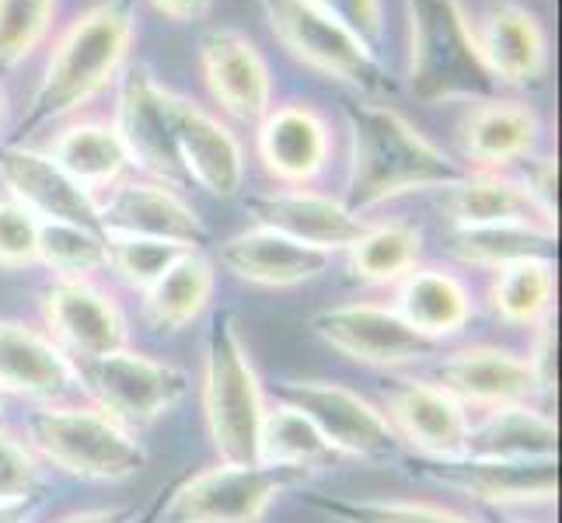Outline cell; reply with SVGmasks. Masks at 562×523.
<instances>
[{
  "label": "cell",
  "instance_id": "b9f144b4",
  "mask_svg": "<svg viewBox=\"0 0 562 523\" xmlns=\"http://www.w3.org/2000/svg\"><path fill=\"white\" fill-rule=\"evenodd\" d=\"M520 185H525L528 200L538 206V213L546 217L549 224H555V185H559V171L552 158H531L520 171Z\"/></svg>",
  "mask_w": 562,
  "mask_h": 523
},
{
  "label": "cell",
  "instance_id": "ba28073f",
  "mask_svg": "<svg viewBox=\"0 0 562 523\" xmlns=\"http://www.w3.org/2000/svg\"><path fill=\"white\" fill-rule=\"evenodd\" d=\"M277 43L307 70L353 88H381L384 67L371 46L322 11L315 0H259Z\"/></svg>",
  "mask_w": 562,
  "mask_h": 523
},
{
  "label": "cell",
  "instance_id": "484cf974",
  "mask_svg": "<svg viewBox=\"0 0 562 523\" xmlns=\"http://www.w3.org/2000/svg\"><path fill=\"white\" fill-rule=\"evenodd\" d=\"M440 209L454 227H482V224H549L528 200L525 185L507 171H464L448 189H440Z\"/></svg>",
  "mask_w": 562,
  "mask_h": 523
},
{
  "label": "cell",
  "instance_id": "d4e9b609",
  "mask_svg": "<svg viewBox=\"0 0 562 523\" xmlns=\"http://www.w3.org/2000/svg\"><path fill=\"white\" fill-rule=\"evenodd\" d=\"M74 363L46 332L0 318V391L32 401H60L74 384Z\"/></svg>",
  "mask_w": 562,
  "mask_h": 523
},
{
  "label": "cell",
  "instance_id": "603a6c76",
  "mask_svg": "<svg viewBox=\"0 0 562 523\" xmlns=\"http://www.w3.org/2000/svg\"><path fill=\"white\" fill-rule=\"evenodd\" d=\"M437 387L458 398L464 409H499V405L528 401L538 384L525 356L499 345H469L458 349L437 366Z\"/></svg>",
  "mask_w": 562,
  "mask_h": 523
},
{
  "label": "cell",
  "instance_id": "30bf717a",
  "mask_svg": "<svg viewBox=\"0 0 562 523\" xmlns=\"http://www.w3.org/2000/svg\"><path fill=\"white\" fill-rule=\"evenodd\" d=\"M312 332L360 366H405L440 353V342L426 339L387 304L325 307L312 318Z\"/></svg>",
  "mask_w": 562,
  "mask_h": 523
},
{
  "label": "cell",
  "instance_id": "5b68a950",
  "mask_svg": "<svg viewBox=\"0 0 562 523\" xmlns=\"http://www.w3.org/2000/svg\"><path fill=\"white\" fill-rule=\"evenodd\" d=\"M29 451L81 481H126L144 471L147 451L137 433L94 405H43L25 419Z\"/></svg>",
  "mask_w": 562,
  "mask_h": 523
},
{
  "label": "cell",
  "instance_id": "9c48e42d",
  "mask_svg": "<svg viewBox=\"0 0 562 523\" xmlns=\"http://www.w3.org/2000/svg\"><path fill=\"white\" fill-rule=\"evenodd\" d=\"M273 398L312 422L333 454L367 464H384L402 454L392 422L353 387L333 380H280Z\"/></svg>",
  "mask_w": 562,
  "mask_h": 523
},
{
  "label": "cell",
  "instance_id": "bcb514c9",
  "mask_svg": "<svg viewBox=\"0 0 562 523\" xmlns=\"http://www.w3.org/2000/svg\"><path fill=\"white\" fill-rule=\"evenodd\" d=\"M38 510V496L29 499H4L0 502V523H32Z\"/></svg>",
  "mask_w": 562,
  "mask_h": 523
},
{
  "label": "cell",
  "instance_id": "74e56055",
  "mask_svg": "<svg viewBox=\"0 0 562 523\" xmlns=\"http://www.w3.org/2000/svg\"><path fill=\"white\" fill-rule=\"evenodd\" d=\"M56 0H0V70H11L46 43Z\"/></svg>",
  "mask_w": 562,
  "mask_h": 523
},
{
  "label": "cell",
  "instance_id": "836d02e7",
  "mask_svg": "<svg viewBox=\"0 0 562 523\" xmlns=\"http://www.w3.org/2000/svg\"><path fill=\"white\" fill-rule=\"evenodd\" d=\"M56 280H91L105 269V238L99 227L38 224V262Z\"/></svg>",
  "mask_w": 562,
  "mask_h": 523
},
{
  "label": "cell",
  "instance_id": "44dd1931",
  "mask_svg": "<svg viewBox=\"0 0 562 523\" xmlns=\"http://www.w3.org/2000/svg\"><path fill=\"white\" fill-rule=\"evenodd\" d=\"M475 43L499 88H528L549 70V35L517 0H496L475 22Z\"/></svg>",
  "mask_w": 562,
  "mask_h": 523
},
{
  "label": "cell",
  "instance_id": "3957f363",
  "mask_svg": "<svg viewBox=\"0 0 562 523\" xmlns=\"http://www.w3.org/2000/svg\"><path fill=\"white\" fill-rule=\"evenodd\" d=\"M409 14V84L423 102H486L499 84L475 43L461 0H405Z\"/></svg>",
  "mask_w": 562,
  "mask_h": 523
},
{
  "label": "cell",
  "instance_id": "4316f807",
  "mask_svg": "<svg viewBox=\"0 0 562 523\" xmlns=\"http://www.w3.org/2000/svg\"><path fill=\"white\" fill-rule=\"evenodd\" d=\"M461 454L493 461H555V422L528 401L486 409L479 422H469Z\"/></svg>",
  "mask_w": 562,
  "mask_h": 523
},
{
  "label": "cell",
  "instance_id": "7a4b0ae2",
  "mask_svg": "<svg viewBox=\"0 0 562 523\" xmlns=\"http://www.w3.org/2000/svg\"><path fill=\"white\" fill-rule=\"evenodd\" d=\"M133 38H137L133 0H99L77 14L49 49L43 81H38L32 109L22 120V133L74 115L99 99L109 84L120 81Z\"/></svg>",
  "mask_w": 562,
  "mask_h": 523
},
{
  "label": "cell",
  "instance_id": "7bdbcfd3",
  "mask_svg": "<svg viewBox=\"0 0 562 523\" xmlns=\"http://www.w3.org/2000/svg\"><path fill=\"white\" fill-rule=\"evenodd\" d=\"M525 363L531 366L538 391H552L555 387V321L552 318L535 325V342H531V353Z\"/></svg>",
  "mask_w": 562,
  "mask_h": 523
},
{
  "label": "cell",
  "instance_id": "5bb4252c",
  "mask_svg": "<svg viewBox=\"0 0 562 523\" xmlns=\"http://www.w3.org/2000/svg\"><path fill=\"white\" fill-rule=\"evenodd\" d=\"M168 126L176 154L186 174V185H200L217 200L238 196L245 182V150L241 140L221 123L210 109L186 99V94L168 91Z\"/></svg>",
  "mask_w": 562,
  "mask_h": 523
},
{
  "label": "cell",
  "instance_id": "60d3db41",
  "mask_svg": "<svg viewBox=\"0 0 562 523\" xmlns=\"http://www.w3.org/2000/svg\"><path fill=\"white\" fill-rule=\"evenodd\" d=\"M339 25L350 29L363 46L378 49L384 38V4L381 0H315Z\"/></svg>",
  "mask_w": 562,
  "mask_h": 523
},
{
  "label": "cell",
  "instance_id": "1f68e13d",
  "mask_svg": "<svg viewBox=\"0 0 562 523\" xmlns=\"http://www.w3.org/2000/svg\"><path fill=\"white\" fill-rule=\"evenodd\" d=\"M552 300H555L552 259H525L503 265L496 269V276L490 283L493 315L514 328H535L546 318H552Z\"/></svg>",
  "mask_w": 562,
  "mask_h": 523
},
{
  "label": "cell",
  "instance_id": "f1b7e54d",
  "mask_svg": "<svg viewBox=\"0 0 562 523\" xmlns=\"http://www.w3.org/2000/svg\"><path fill=\"white\" fill-rule=\"evenodd\" d=\"M49 158L60 164L77 185H85L91 196H99L112 182L126 179L130 158L105 120H74L53 133Z\"/></svg>",
  "mask_w": 562,
  "mask_h": 523
},
{
  "label": "cell",
  "instance_id": "f907efd6",
  "mask_svg": "<svg viewBox=\"0 0 562 523\" xmlns=\"http://www.w3.org/2000/svg\"><path fill=\"white\" fill-rule=\"evenodd\" d=\"M0 419H4V391H0Z\"/></svg>",
  "mask_w": 562,
  "mask_h": 523
},
{
  "label": "cell",
  "instance_id": "cb8c5ba5",
  "mask_svg": "<svg viewBox=\"0 0 562 523\" xmlns=\"http://www.w3.org/2000/svg\"><path fill=\"white\" fill-rule=\"evenodd\" d=\"M541 140L538 112L517 99L475 102L461 123V154L472 171H503L528 161Z\"/></svg>",
  "mask_w": 562,
  "mask_h": 523
},
{
  "label": "cell",
  "instance_id": "ffe728a7",
  "mask_svg": "<svg viewBox=\"0 0 562 523\" xmlns=\"http://www.w3.org/2000/svg\"><path fill=\"white\" fill-rule=\"evenodd\" d=\"M384 419L419 457H454L464 451L469 409L443 387L398 377L384 387Z\"/></svg>",
  "mask_w": 562,
  "mask_h": 523
},
{
  "label": "cell",
  "instance_id": "c3c4849f",
  "mask_svg": "<svg viewBox=\"0 0 562 523\" xmlns=\"http://www.w3.org/2000/svg\"><path fill=\"white\" fill-rule=\"evenodd\" d=\"M158 507H161V499H158ZM158 507H154V510H147L140 523H158Z\"/></svg>",
  "mask_w": 562,
  "mask_h": 523
},
{
  "label": "cell",
  "instance_id": "4fadbf2b",
  "mask_svg": "<svg viewBox=\"0 0 562 523\" xmlns=\"http://www.w3.org/2000/svg\"><path fill=\"white\" fill-rule=\"evenodd\" d=\"M99 206L102 235H133V238H158L200 251L210 241V227L200 220L179 189L154 179H120L94 196Z\"/></svg>",
  "mask_w": 562,
  "mask_h": 523
},
{
  "label": "cell",
  "instance_id": "ab89813d",
  "mask_svg": "<svg viewBox=\"0 0 562 523\" xmlns=\"http://www.w3.org/2000/svg\"><path fill=\"white\" fill-rule=\"evenodd\" d=\"M38 461L35 454L18 443L11 433L0 430V502L4 499H29L38 496Z\"/></svg>",
  "mask_w": 562,
  "mask_h": 523
},
{
  "label": "cell",
  "instance_id": "8d00e7d4",
  "mask_svg": "<svg viewBox=\"0 0 562 523\" xmlns=\"http://www.w3.org/2000/svg\"><path fill=\"white\" fill-rule=\"evenodd\" d=\"M105 238V269H112L130 289L147 294L189 248L158 241V238H133V235H102Z\"/></svg>",
  "mask_w": 562,
  "mask_h": 523
},
{
  "label": "cell",
  "instance_id": "6da1fadb",
  "mask_svg": "<svg viewBox=\"0 0 562 523\" xmlns=\"http://www.w3.org/2000/svg\"><path fill=\"white\" fill-rule=\"evenodd\" d=\"M350 182L346 206L353 213L378 209L405 196L454 185L464 168L451 161L419 126L387 105H350Z\"/></svg>",
  "mask_w": 562,
  "mask_h": 523
},
{
  "label": "cell",
  "instance_id": "7dc6e473",
  "mask_svg": "<svg viewBox=\"0 0 562 523\" xmlns=\"http://www.w3.org/2000/svg\"><path fill=\"white\" fill-rule=\"evenodd\" d=\"M4 115H8V94L0 88V126H4Z\"/></svg>",
  "mask_w": 562,
  "mask_h": 523
},
{
  "label": "cell",
  "instance_id": "f6af8a7d",
  "mask_svg": "<svg viewBox=\"0 0 562 523\" xmlns=\"http://www.w3.org/2000/svg\"><path fill=\"white\" fill-rule=\"evenodd\" d=\"M144 513L137 507H109V510H85V513H70L56 523H140Z\"/></svg>",
  "mask_w": 562,
  "mask_h": 523
},
{
  "label": "cell",
  "instance_id": "83f0119b",
  "mask_svg": "<svg viewBox=\"0 0 562 523\" xmlns=\"http://www.w3.org/2000/svg\"><path fill=\"white\" fill-rule=\"evenodd\" d=\"M395 311L426 339L443 342L458 336L472 321V294L454 273L437 265H416L409 276L398 280Z\"/></svg>",
  "mask_w": 562,
  "mask_h": 523
},
{
  "label": "cell",
  "instance_id": "d6a6232c",
  "mask_svg": "<svg viewBox=\"0 0 562 523\" xmlns=\"http://www.w3.org/2000/svg\"><path fill=\"white\" fill-rule=\"evenodd\" d=\"M350 251V273L360 283L387 286L409 276L423 255V235L413 224H367L363 235L346 248Z\"/></svg>",
  "mask_w": 562,
  "mask_h": 523
},
{
  "label": "cell",
  "instance_id": "277c9868",
  "mask_svg": "<svg viewBox=\"0 0 562 523\" xmlns=\"http://www.w3.org/2000/svg\"><path fill=\"white\" fill-rule=\"evenodd\" d=\"M266 395L235 315L217 311L206 328L203 356V416L213 451L227 464L259 461Z\"/></svg>",
  "mask_w": 562,
  "mask_h": 523
},
{
  "label": "cell",
  "instance_id": "f35d334b",
  "mask_svg": "<svg viewBox=\"0 0 562 523\" xmlns=\"http://www.w3.org/2000/svg\"><path fill=\"white\" fill-rule=\"evenodd\" d=\"M38 262V220L11 196H0V269H29Z\"/></svg>",
  "mask_w": 562,
  "mask_h": 523
},
{
  "label": "cell",
  "instance_id": "e0dca14e",
  "mask_svg": "<svg viewBox=\"0 0 562 523\" xmlns=\"http://www.w3.org/2000/svg\"><path fill=\"white\" fill-rule=\"evenodd\" d=\"M245 213L256 220V227H269L301 245L328 251V255L339 248H350L367 230V220L360 213L315 189L283 185L273 192H259V196L245 200Z\"/></svg>",
  "mask_w": 562,
  "mask_h": 523
},
{
  "label": "cell",
  "instance_id": "2e32d148",
  "mask_svg": "<svg viewBox=\"0 0 562 523\" xmlns=\"http://www.w3.org/2000/svg\"><path fill=\"white\" fill-rule=\"evenodd\" d=\"M200 70L210 99L235 123L259 126L273 109V73L248 35L213 29L200 43Z\"/></svg>",
  "mask_w": 562,
  "mask_h": 523
},
{
  "label": "cell",
  "instance_id": "d590c367",
  "mask_svg": "<svg viewBox=\"0 0 562 523\" xmlns=\"http://www.w3.org/2000/svg\"><path fill=\"white\" fill-rule=\"evenodd\" d=\"M315 510L339 523H475L448 507L405 499H350V496H307Z\"/></svg>",
  "mask_w": 562,
  "mask_h": 523
},
{
  "label": "cell",
  "instance_id": "9a60e30c",
  "mask_svg": "<svg viewBox=\"0 0 562 523\" xmlns=\"http://www.w3.org/2000/svg\"><path fill=\"white\" fill-rule=\"evenodd\" d=\"M43 318L70 363L126 349L130 339L120 304L91 280H53L43 289Z\"/></svg>",
  "mask_w": 562,
  "mask_h": 523
},
{
  "label": "cell",
  "instance_id": "f546056e",
  "mask_svg": "<svg viewBox=\"0 0 562 523\" xmlns=\"http://www.w3.org/2000/svg\"><path fill=\"white\" fill-rule=\"evenodd\" d=\"M451 255L472 269H503L525 259H552L555 227L546 224H482L451 227Z\"/></svg>",
  "mask_w": 562,
  "mask_h": 523
},
{
  "label": "cell",
  "instance_id": "4dcf8cb0",
  "mask_svg": "<svg viewBox=\"0 0 562 523\" xmlns=\"http://www.w3.org/2000/svg\"><path fill=\"white\" fill-rule=\"evenodd\" d=\"M217 273L203 251H186V255L168 269V273L144 294V318L158 332H179L192 325L213 297Z\"/></svg>",
  "mask_w": 562,
  "mask_h": 523
},
{
  "label": "cell",
  "instance_id": "ac0fdd59",
  "mask_svg": "<svg viewBox=\"0 0 562 523\" xmlns=\"http://www.w3.org/2000/svg\"><path fill=\"white\" fill-rule=\"evenodd\" d=\"M0 185H4V196H11L18 206H25L38 224L99 227L94 196L85 185H77L43 150L32 147L0 150Z\"/></svg>",
  "mask_w": 562,
  "mask_h": 523
},
{
  "label": "cell",
  "instance_id": "ee69618b",
  "mask_svg": "<svg viewBox=\"0 0 562 523\" xmlns=\"http://www.w3.org/2000/svg\"><path fill=\"white\" fill-rule=\"evenodd\" d=\"M150 8L176 25H192V22H203L210 14L213 0H150Z\"/></svg>",
  "mask_w": 562,
  "mask_h": 523
},
{
  "label": "cell",
  "instance_id": "d6986e66",
  "mask_svg": "<svg viewBox=\"0 0 562 523\" xmlns=\"http://www.w3.org/2000/svg\"><path fill=\"white\" fill-rule=\"evenodd\" d=\"M256 150L273 182L286 189H307L333 158V129H328L325 115L312 105H277L259 123Z\"/></svg>",
  "mask_w": 562,
  "mask_h": 523
},
{
  "label": "cell",
  "instance_id": "52a82bcc",
  "mask_svg": "<svg viewBox=\"0 0 562 523\" xmlns=\"http://www.w3.org/2000/svg\"><path fill=\"white\" fill-rule=\"evenodd\" d=\"M77 384L91 395L94 409L115 419L123 430H147L161 416H168L189 391V377L179 366L154 360L133 349L74 363Z\"/></svg>",
  "mask_w": 562,
  "mask_h": 523
},
{
  "label": "cell",
  "instance_id": "8fae6325",
  "mask_svg": "<svg viewBox=\"0 0 562 523\" xmlns=\"http://www.w3.org/2000/svg\"><path fill=\"white\" fill-rule=\"evenodd\" d=\"M416 475L434 486L458 489L493 510L510 507H549L559 492L555 461H493V457H419L413 461Z\"/></svg>",
  "mask_w": 562,
  "mask_h": 523
},
{
  "label": "cell",
  "instance_id": "e575fe53",
  "mask_svg": "<svg viewBox=\"0 0 562 523\" xmlns=\"http://www.w3.org/2000/svg\"><path fill=\"white\" fill-rule=\"evenodd\" d=\"M328 457H333V451L325 447L318 430L301 412H294L290 405H280V401L273 409H266L262 436H259V461L294 464V468L318 471Z\"/></svg>",
  "mask_w": 562,
  "mask_h": 523
},
{
  "label": "cell",
  "instance_id": "7402d4cb",
  "mask_svg": "<svg viewBox=\"0 0 562 523\" xmlns=\"http://www.w3.org/2000/svg\"><path fill=\"white\" fill-rule=\"evenodd\" d=\"M217 259L231 276L251 283V286H266V289H286V286H301L312 283L328 273L333 255L318 251L312 245H301L286 235H277L269 227H248L241 235L227 238L217 248Z\"/></svg>",
  "mask_w": 562,
  "mask_h": 523
},
{
  "label": "cell",
  "instance_id": "681fc988",
  "mask_svg": "<svg viewBox=\"0 0 562 523\" xmlns=\"http://www.w3.org/2000/svg\"><path fill=\"white\" fill-rule=\"evenodd\" d=\"M493 523H520V520H510V516H499V513H493Z\"/></svg>",
  "mask_w": 562,
  "mask_h": 523
},
{
  "label": "cell",
  "instance_id": "8992f818",
  "mask_svg": "<svg viewBox=\"0 0 562 523\" xmlns=\"http://www.w3.org/2000/svg\"><path fill=\"white\" fill-rule=\"evenodd\" d=\"M312 478V468H294V464L221 461L217 468L182 481L171 492L165 513L171 523H262L283 492L304 489Z\"/></svg>",
  "mask_w": 562,
  "mask_h": 523
},
{
  "label": "cell",
  "instance_id": "7c38bea8",
  "mask_svg": "<svg viewBox=\"0 0 562 523\" xmlns=\"http://www.w3.org/2000/svg\"><path fill=\"white\" fill-rule=\"evenodd\" d=\"M165 99L168 88L147 67H126L120 73V91H115L112 129L126 150L130 168H137L144 179L182 189L186 174L176 154V140H171Z\"/></svg>",
  "mask_w": 562,
  "mask_h": 523
}]
</instances>
